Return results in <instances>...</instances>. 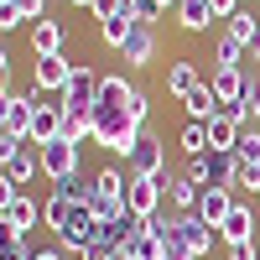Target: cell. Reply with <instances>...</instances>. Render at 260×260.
Segmentation results:
<instances>
[{
	"mask_svg": "<svg viewBox=\"0 0 260 260\" xmlns=\"http://www.w3.org/2000/svg\"><path fill=\"white\" fill-rule=\"evenodd\" d=\"M16 6H21V16H26V26H31V21H42V16H47V0H16Z\"/></svg>",
	"mask_w": 260,
	"mask_h": 260,
	"instance_id": "obj_39",
	"label": "cell"
},
{
	"mask_svg": "<svg viewBox=\"0 0 260 260\" xmlns=\"http://www.w3.org/2000/svg\"><path fill=\"white\" fill-rule=\"evenodd\" d=\"M224 31H229L234 42H245V47H250V42H255V31H260V16H255L250 6H240V11L224 21Z\"/></svg>",
	"mask_w": 260,
	"mask_h": 260,
	"instance_id": "obj_27",
	"label": "cell"
},
{
	"mask_svg": "<svg viewBox=\"0 0 260 260\" xmlns=\"http://www.w3.org/2000/svg\"><path fill=\"white\" fill-rule=\"evenodd\" d=\"M172 11H177V31H187V37H203V31L213 26V21H219L208 0H177Z\"/></svg>",
	"mask_w": 260,
	"mask_h": 260,
	"instance_id": "obj_13",
	"label": "cell"
},
{
	"mask_svg": "<svg viewBox=\"0 0 260 260\" xmlns=\"http://www.w3.org/2000/svg\"><path fill=\"white\" fill-rule=\"evenodd\" d=\"M11 26H26V16H21L16 0H0V31H11Z\"/></svg>",
	"mask_w": 260,
	"mask_h": 260,
	"instance_id": "obj_35",
	"label": "cell"
},
{
	"mask_svg": "<svg viewBox=\"0 0 260 260\" xmlns=\"http://www.w3.org/2000/svg\"><path fill=\"white\" fill-rule=\"evenodd\" d=\"M208 83H213V94H219V104L229 110V104H240V99H245L250 73H245V68H213V73H208Z\"/></svg>",
	"mask_w": 260,
	"mask_h": 260,
	"instance_id": "obj_14",
	"label": "cell"
},
{
	"mask_svg": "<svg viewBox=\"0 0 260 260\" xmlns=\"http://www.w3.org/2000/svg\"><path fill=\"white\" fill-rule=\"evenodd\" d=\"M62 141H73V146L94 141V110H62Z\"/></svg>",
	"mask_w": 260,
	"mask_h": 260,
	"instance_id": "obj_24",
	"label": "cell"
},
{
	"mask_svg": "<svg viewBox=\"0 0 260 260\" xmlns=\"http://www.w3.org/2000/svg\"><path fill=\"white\" fill-rule=\"evenodd\" d=\"M125 167H130V177H161V172H167V141L151 136V130H141V141L130 146Z\"/></svg>",
	"mask_w": 260,
	"mask_h": 260,
	"instance_id": "obj_5",
	"label": "cell"
},
{
	"mask_svg": "<svg viewBox=\"0 0 260 260\" xmlns=\"http://www.w3.org/2000/svg\"><path fill=\"white\" fill-rule=\"evenodd\" d=\"M0 172H6V177H11L16 187H26V182L37 177V172H42V161H37V146H21V151H16V156H11L6 167H0Z\"/></svg>",
	"mask_w": 260,
	"mask_h": 260,
	"instance_id": "obj_22",
	"label": "cell"
},
{
	"mask_svg": "<svg viewBox=\"0 0 260 260\" xmlns=\"http://www.w3.org/2000/svg\"><path fill=\"white\" fill-rule=\"evenodd\" d=\"M31 115H37V104H31L26 94H16V89H11V104H6V130H11L16 141H26V146H31Z\"/></svg>",
	"mask_w": 260,
	"mask_h": 260,
	"instance_id": "obj_16",
	"label": "cell"
},
{
	"mask_svg": "<svg viewBox=\"0 0 260 260\" xmlns=\"http://www.w3.org/2000/svg\"><path fill=\"white\" fill-rule=\"evenodd\" d=\"M177 146H182V156H203V151H208V125L203 120H187L177 130Z\"/></svg>",
	"mask_w": 260,
	"mask_h": 260,
	"instance_id": "obj_28",
	"label": "cell"
},
{
	"mask_svg": "<svg viewBox=\"0 0 260 260\" xmlns=\"http://www.w3.org/2000/svg\"><path fill=\"white\" fill-rule=\"evenodd\" d=\"M120 260H167V245H161V234L146 224V229L136 234V240H130V245L120 250Z\"/></svg>",
	"mask_w": 260,
	"mask_h": 260,
	"instance_id": "obj_21",
	"label": "cell"
},
{
	"mask_svg": "<svg viewBox=\"0 0 260 260\" xmlns=\"http://www.w3.org/2000/svg\"><path fill=\"white\" fill-rule=\"evenodd\" d=\"M120 57L130 62V68H151V62L161 57V37H156V26H146V21H136V31L125 37Z\"/></svg>",
	"mask_w": 260,
	"mask_h": 260,
	"instance_id": "obj_8",
	"label": "cell"
},
{
	"mask_svg": "<svg viewBox=\"0 0 260 260\" xmlns=\"http://www.w3.org/2000/svg\"><path fill=\"white\" fill-rule=\"evenodd\" d=\"M208 187L234 192V151H208Z\"/></svg>",
	"mask_w": 260,
	"mask_h": 260,
	"instance_id": "obj_26",
	"label": "cell"
},
{
	"mask_svg": "<svg viewBox=\"0 0 260 260\" xmlns=\"http://www.w3.org/2000/svg\"><path fill=\"white\" fill-rule=\"evenodd\" d=\"M0 219H6L11 229H21V234H26V229H37V224H42V203L31 198V192H16V203L0 213Z\"/></svg>",
	"mask_w": 260,
	"mask_h": 260,
	"instance_id": "obj_20",
	"label": "cell"
},
{
	"mask_svg": "<svg viewBox=\"0 0 260 260\" xmlns=\"http://www.w3.org/2000/svg\"><path fill=\"white\" fill-rule=\"evenodd\" d=\"M182 172H187L198 187H208V151H203V156H187V167H182Z\"/></svg>",
	"mask_w": 260,
	"mask_h": 260,
	"instance_id": "obj_36",
	"label": "cell"
},
{
	"mask_svg": "<svg viewBox=\"0 0 260 260\" xmlns=\"http://www.w3.org/2000/svg\"><path fill=\"white\" fill-rule=\"evenodd\" d=\"M94 187H99V192H110V198H125L130 177H125L120 167H99V172H94Z\"/></svg>",
	"mask_w": 260,
	"mask_h": 260,
	"instance_id": "obj_29",
	"label": "cell"
},
{
	"mask_svg": "<svg viewBox=\"0 0 260 260\" xmlns=\"http://www.w3.org/2000/svg\"><path fill=\"white\" fill-rule=\"evenodd\" d=\"M130 115L141 120V130H151V94L141 89V83H136V94H130Z\"/></svg>",
	"mask_w": 260,
	"mask_h": 260,
	"instance_id": "obj_33",
	"label": "cell"
},
{
	"mask_svg": "<svg viewBox=\"0 0 260 260\" xmlns=\"http://www.w3.org/2000/svg\"><path fill=\"white\" fill-rule=\"evenodd\" d=\"M255 73H260V68H255Z\"/></svg>",
	"mask_w": 260,
	"mask_h": 260,
	"instance_id": "obj_46",
	"label": "cell"
},
{
	"mask_svg": "<svg viewBox=\"0 0 260 260\" xmlns=\"http://www.w3.org/2000/svg\"><path fill=\"white\" fill-rule=\"evenodd\" d=\"M219 240H224V245H245V240H255V203H245V198H234V208H229V219L219 224Z\"/></svg>",
	"mask_w": 260,
	"mask_h": 260,
	"instance_id": "obj_11",
	"label": "cell"
},
{
	"mask_svg": "<svg viewBox=\"0 0 260 260\" xmlns=\"http://www.w3.org/2000/svg\"><path fill=\"white\" fill-rule=\"evenodd\" d=\"M240 120H229V115H213L208 120V151H234V146H240Z\"/></svg>",
	"mask_w": 260,
	"mask_h": 260,
	"instance_id": "obj_23",
	"label": "cell"
},
{
	"mask_svg": "<svg viewBox=\"0 0 260 260\" xmlns=\"http://www.w3.org/2000/svg\"><path fill=\"white\" fill-rule=\"evenodd\" d=\"M78 260H120V245H110V240H89Z\"/></svg>",
	"mask_w": 260,
	"mask_h": 260,
	"instance_id": "obj_34",
	"label": "cell"
},
{
	"mask_svg": "<svg viewBox=\"0 0 260 260\" xmlns=\"http://www.w3.org/2000/svg\"><path fill=\"white\" fill-rule=\"evenodd\" d=\"M21 146H26V141H16V136H11V130H6V125H0V167H6V161L16 156V151H21Z\"/></svg>",
	"mask_w": 260,
	"mask_h": 260,
	"instance_id": "obj_37",
	"label": "cell"
},
{
	"mask_svg": "<svg viewBox=\"0 0 260 260\" xmlns=\"http://www.w3.org/2000/svg\"><path fill=\"white\" fill-rule=\"evenodd\" d=\"M182 110H187V120H213V115H224V104H219V94H213V83H198L187 99H182Z\"/></svg>",
	"mask_w": 260,
	"mask_h": 260,
	"instance_id": "obj_19",
	"label": "cell"
},
{
	"mask_svg": "<svg viewBox=\"0 0 260 260\" xmlns=\"http://www.w3.org/2000/svg\"><path fill=\"white\" fill-rule=\"evenodd\" d=\"M161 187H167V203L177 208V213H192V208H198V198H203V187L192 182L187 172H172V167L161 172Z\"/></svg>",
	"mask_w": 260,
	"mask_h": 260,
	"instance_id": "obj_10",
	"label": "cell"
},
{
	"mask_svg": "<svg viewBox=\"0 0 260 260\" xmlns=\"http://www.w3.org/2000/svg\"><path fill=\"white\" fill-rule=\"evenodd\" d=\"M52 234H57V250H62V255H83V245L99 240V219H94L89 203L68 198V208H62V219L52 224Z\"/></svg>",
	"mask_w": 260,
	"mask_h": 260,
	"instance_id": "obj_2",
	"label": "cell"
},
{
	"mask_svg": "<svg viewBox=\"0 0 260 260\" xmlns=\"http://www.w3.org/2000/svg\"><path fill=\"white\" fill-rule=\"evenodd\" d=\"M130 31H136V11H130V6H115V11H104L99 16V42H104V47H125V37Z\"/></svg>",
	"mask_w": 260,
	"mask_h": 260,
	"instance_id": "obj_12",
	"label": "cell"
},
{
	"mask_svg": "<svg viewBox=\"0 0 260 260\" xmlns=\"http://www.w3.org/2000/svg\"><path fill=\"white\" fill-rule=\"evenodd\" d=\"M0 94H11V52H6V42H0Z\"/></svg>",
	"mask_w": 260,
	"mask_h": 260,
	"instance_id": "obj_41",
	"label": "cell"
},
{
	"mask_svg": "<svg viewBox=\"0 0 260 260\" xmlns=\"http://www.w3.org/2000/svg\"><path fill=\"white\" fill-rule=\"evenodd\" d=\"M234 156H240V161H260V130H255V125L240 130V146H234Z\"/></svg>",
	"mask_w": 260,
	"mask_h": 260,
	"instance_id": "obj_32",
	"label": "cell"
},
{
	"mask_svg": "<svg viewBox=\"0 0 260 260\" xmlns=\"http://www.w3.org/2000/svg\"><path fill=\"white\" fill-rule=\"evenodd\" d=\"M198 83H208V78L198 73V62L177 57V62H172V68H167V94H172V99H187L192 89H198Z\"/></svg>",
	"mask_w": 260,
	"mask_h": 260,
	"instance_id": "obj_18",
	"label": "cell"
},
{
	"mask_svg": "<svg viewBox=\"0 0 260 260\" xmlns=\"http://www.w3.org/2000/svg\"><path fill=\"white\" fill-rule=\"evenodd\" d=\"M73 68H78V62H73L68 52H52V57H37V62H31V89H42V94H52V99H62V89H68V78H73Z\"/></svg>",
	"mask_w": 260,
	"mask_h": 260,
	"instance_id": "obj_4",
	"label": "cell"
},
{
	"mask_svg": "<svg viewBox=\"0 0 260 260\" xmlns=\"http://www.w3.org/2000/svg\"><path fill=\"white\" fill-rule=\"evenodd\" d=\"M16 192H21V187H16V182L6 177V172H0V213H6V208L16 203Z\"/></svg>",
	"mask_w": 260,
	"mask_h": 260,
	"instance_id": "obj_40",
	"label": "cell"
},
{
	"mask_svg": "<svg viewBox=\"0 0 260 260\" xmlns=\"http://www.w3.org/2000/svg\"><path fill=\"white\" fill-rule=\"evenodd\" d=\"M229 208H234V192H229V187H203V198H198L192 213H198L208 229H219V224L229 219Z\"/></svg>",
	"mask_w": 260,
	"mask_h": 260,
	"instance_id": "obj_15",
	"label": "cell"
},
{
	"mask_svg": "<svg viewBox=\"0 0 260 260\" xmlns=\"http://www.w3.org/2000/svg\"><path fill=\"white\" fill-rule=\"evenodd\" d=\"M37 161H42V177H52V182H62V177H73V172H83V146H73V141H47V146H37Z\"/></svg>",
	"mask_w": 260,
	"mask_h": 260,
	"instance_id": "obj_3",
	"label": "cell"
},
{
	"mask_svg": "<svg viewBox=\"0 0 260 260\" xmlns=\"http://www.w3.org/2000/svg\"><path fill=\"white\" fill-rule=\"evenodd\" d=\"M167 6H177V0H130V11H136V21H146V26H156V21L167 16Z\"/></svg>",
	"mask_w": 260,
	"mask_h": 260,
	"instance_id": "obj_31",
	"label": "cell"
},
{
	"mask_svg": "<svg viewBox=\"0 0 260 260\" xmlns=\"http://www.w3.org/2000/svg\"><path fill=\"white\" fill-rule=\"evenodd\" d=\"M245 52H250V68H260V31H255V42H250Z\"/></svg>",
	"mask_w": 260,
	"mask_h": 260,
	"instance_id": "obj_43",
	"label": "cell"
},
{
	"mask_svg": "<svg viewBox=\"0 0 260 260\" xmlns=\"http://www.w3.org/2000/svg\"><path fill=\"white\" fill-rule=\"evenodd\" d=\"M229 260H260V250H255V240H245V245H229Z\"/></svg>",
	"mask_w": 260,
	"mask_h": 260,
	"instance_id": "obj_42",
	"label": "cell"
},
{
	"mask_svg": "<svg viewBox=\"0 0 260 260\" xmlns=\"http://www.w3.org/2000/svg\"><path fill=\"white\" fill-rule=\"evenodd\" d=\"M177 229H182V240H187V250L198 255V260H208V250H213V234L219 229H208L198 213H177Z\"/></svg>",
	"mask_w": 260,
	"mask_h": 260,
	"instance_id": "obj_17",
	"label": "cell"
},
{
	"mask_svg": "<svg viewBox=\"0 0 260 260\" xmlns=\"http://www.w3.org/2000/svg\"><path fill=\"white\" fill-rule=\"evenodd\" d=\"M6 104H11V94H0V125H6Z\"/></svg>",
	"mask_w": 260,
	"mask_h": 260,
	"instance_id": "obj_45",
	"label": "cell"
},
{
	"mask_svg": "<svg viewBox=\"0 0 260 260\" xmlns=\"http://www.w3.org/2000/svg\"><path fill=\"white\" fill-rule=\"evenodd\" d=\"M99 68L94 62H78L73 78H68V89H62V110H94V99H99Z\"/></svg>",
	"mask_w": 260,
	"mask_h": 260,
	"instance_id": "obj_6",
	"label": "cell"
},
{
	"mask_svg": "<svg viewBox=\"0 0 260 260\" xmlns=\"http://www.w3.org/2000/svg\"><path fill=\"white\" fill-rule=\"evenodd\" d=\"M245 104H250V115L260 125V73H250V89H245Z\"/></svg>",
	"mask_w": 260,
	"mask_h": 260,
	"instance_id": "obj_38",
	"label": "cell"
},
{
	"mask_svg": "<svg viewBox=\"0 0 260 260\" xmlns=\"http://www.w3.org/2000/svg\"><path fill=\"white\" fill-rule=\"evenodd\" d=\"M130 94L136 83L125 73H104L99 78V99H94V146H104L110 156H130V146L141 141V120L130 115Z\"/></svg>",
	"mask_w": 260,
	"mask_h": 260,
	"instance_id": "obj_1",
	"label": "cell"
},
{
	"mask_svg": "<svg viewBox=\"0 0 260 260\" xmlns=\"http://www.w3.org/2000/svg\"><path fill=\"white\" fill-rule=\"evenodd\" d=\"M161 198H167L161 177H130V187H125V208L136 213V219H156V213H161Z\"/></svg>",
	"mask_w": 260,
	"mask_h": 260,
	"instance_id": "obj_7",
	"label": "cell"
},
{
	"mask_svg": "<svg viewBox=\"0 0 260 260\" xmlns=\"http://www.w3.org/2000/svg\"><path fill=\"white\" fill-rule=\"evenodd\" d=\"M26 42H31V52H37V57H52V52H68V31H62V21H52V16H42V21H31V26H26Z\"/></svg>",
	"mask_w": 260,
	"mask_h": 260,
	"instance_id": "obj_9",
	"label": "cell"
},
{
	"mask_svg": "<svg viewBox=\"0 0 260 260\" xmlns=\"http://www.w3.org/2000/svg\"><path fill=\"white\" fill-rule=\"evenodd\" d=\"M213 68H250V52H245V42H234L229 31L213 42Z\"/></svg>",
	"mask_w": 260,
	"mask_h": 260,
	"instance_id": "obj_25",
	"label": "cell"
},
{
	"mask_svg": "<svg viewBox=\"0 0 260 260\" xmlns=\"http://www.w3.org/2000/svg\"><path fill=\"white\" fill-rule=\"evenodd\" d=\"M234 192H260V161H240L234 156Z\"/></svg>",
	"mask_w": 260,
	"mask_h": 260,
	"instance_id": "obj_30",
	"label": "cell"
},
{
	"mask_svg": "<svg viewBox=\"0 0 260 260\" xmlns=\"http://www.w3.org/2000/svg\"><path fill=\"white\" fill-rule=\"evenodd\" d=\"M31 260H62V250H57V245H52V250H37Z\"/></svg>",
	"mask_w": 260,
	"mask_h": 260,
	"instance_id": "obj_44",
	"label": "cell"
}]
</instances>
